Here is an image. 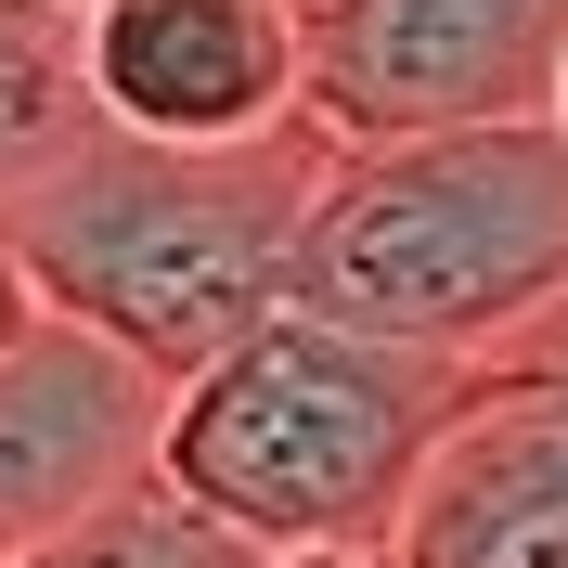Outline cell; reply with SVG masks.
<instances>
[{
  "label": "cell",
  "instance_id": "cell-1",
  "mask_svg": "<svg viewBox=\"0 0 568 568\" xmlns=\"http://www.w3.org/2000/svg\"><path fill=\"white\" fill-rule=\"evenodd\" d=\"M336 155L349 142L323 116L246 142V155H155V142L78 130L0 194V220H13V258H27L39 311L104 336L130 375H155L181 400L258 323H284L297 233H311Z\"/></svg>",
  "mask_w": 568,
  "mask_h": 568
},
{
  "label": "cell",
  "instance_id": "cell-2",
  "mask_svg": "<svg viewBox=\"0 0 568 568\" xmlns=\"http://www.w3.org/2000/svg\"><path fill=\"white\" fill-rule=\"evenodd\" d=\"M284 311L465 375L530 349L542 323H568V130L504 116V130L349 142L297 233Z\"/></svg>",
  "mask_w": 568,
  "mask_h": 568
},
{
  "label": "cell",
  "instance_id": "cell-3",
  "mask_svg": "<svg viewBox=\"0 0 568 568\" xmlns=\"http://www.w3.org/2000/svg\"><path fill=\"white\" fill-rule=\"evenodd\" d=\"M465 362L375 349L349 323L284 311L246 349L194 375L169 400L155 478H169L207 530H233L246 556H349V542H400L426 465L465 414Z\"/></svg>",
  "mask_w": 568,
  "mask_h": 568
},
{
  "label": "cell",
  "instance_id": "cell-4",
  "mask_svg": "<svg viewBox=\"0 0 568 568\" xmlns=\"http://www.w3.org/2000/svg\"><path fill=\"white\" fill-rule=\"evenodd\" d=\"M568 0H311V116L336 142H426L556 116Z\"/></svg>",
  "mask_w": 568,
  "mask_h": 568
},
{
  "label": "cell",
  "instance_id": "cell-5",
  "mask_svg": "<svg viewBox=\"0 0 568 568\" xmlns=\"http://www.w3.org/2000/svg\"><path fill=\"white\" fill-rule=\"evenodd\" d=\"M78 104L155 155H246L311 116V0H91Z\"/></svg>",
  "mask_w": 568,
  "mask_h": 568
},
{
  "label": "cell",
  "instance_id": "cell-6",
  "mask_svg": "<svg viewBox=\"0 0 568 568\" xmlns=\"http://www.w3.org/2000/svg\"><path fill=\"white\" fill-rule=\"evenodd\" d=\"M400 556L414 568H568V323L478 362V388L426 465L414 517H400Z\"/></svg>",
  "mask_w": 568,
  "mask_h": 568
},
{
  "label": "cell",
  "instance_id": "cell-7",
  "mask_svg": "<svg viewBox=\"0 0 568 568\" xmlns=\"http://www.w3.org/2000/svg\"><path fill=\"white\" fill-rule=\"evenodd\" d=\"M155 439H169V388L130 375L104 336L39 323L0 362V568L116 504L130 478H155Z\"/></svg>",
  "mask_w": 568,
  "mask_h": 568
},
{
  "label": "cell",
  "instance_id": "cell-8",
  "mask_svg": "<svg viewBox=\"0 0 568 568\" xmlns=\"http://www.w3.org/2000/svg\"><path fill=\"white\" fill-rule=\"evenodd\" d=\"M13 568H258V556L233 530H207L169 478H130L116 504H91L78 530H52L39 556H13Z\"/></svg>",
  "mask_w": 568,
  "mask_h": 568
},
{
  "label": "cell",
  "instance_id": "cell-9",
  "mask_svg": "<svg viewBox=\"0 0 568 568\" xmlns=\"http://www.w3.org/2000/svg\"><path fill=\"white\" fill-rule=\"evenodd\" d=\"M39 323H52V311H39V284H27V258H13V220H0V362L27 349Z\"/></svg>",
  "mask_w": 568,
  "mask_h": 568
},
{
  "label": "cell",
  "instance_id": "cell-10",
  "mask_svg": "<svg viewBox=\"0 0 568 568\" xmlns=\"http://www.w3.org/2000/svg\"><path fill=\"white\" fill-rule=\"evenodd\" d=\"M258 568H414L400 542H349V556H258Z\"/></svg>",
  "mask_w": 568,
  "mask_h": 568
},
{
  "label": "cell",
  "instance_id": "cell-11",
  "mask_svg": "<svg viewBox=\"0 0 568 568\" xmlns=\"http://www.w3.org/2000/svg\"><path fill=\"white\" fill-rule=\"evenodd\" d=\"M556 130H568V78H556Z\"/></svg>",
  "mask_w": 568,
  "mask_h": 568
}]
</instances>
